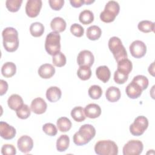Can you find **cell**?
<instances>
[{
    "instance_id": "6da1fadb",
    "label": "cell",
    "mask_w": 155,
    "mask_h": 155,
    "mask_svg": "<svg viewBox=\"0 0 155 155\" xmlns=\"http://www.w3.org/2000/svg\"><path fill=\"white\" fill-rule=\"evenodd\" d=\"M96 135V130L91 124L82 125L73 135V142L78 146L88 143Z\"/></svg>"
},
{
    "instance_id": "7a4b0ae2",
    "label": "cell",
    "mask_w": 155,
    "mask_h": 155,
    "mask_svg": "<svg viewBox=\"0 0 155 155\" xmlns=\"http://www.w3.org/2000/svg\"><path fill=\"white\" fill-rule=\"evenodd\" d=\"M3 46L8 52H14L19 47L18 31L13 27H7L2 32Z\"/></svg>"
},
{
    "instance_id": "3957f363",
    "label": "cell",
    "mask_w": 155,
    "mask_h": 155,
    "mask_svg": "<svg viewBox=\"0 0 155 155\" xmlns=\"http://www.w3.org/2000/svg\"><path fill=\"white\" fill-rule=\"evenodd\" d=\"M108 48L117 62L127 58V53L120 39L116 36L111 37L108 41Z\"/></svg>"
},
{
    "instance_id": "277c9868",
    "label": "cell",
    "mask_w": 155,
    "mask_h": 155,
    "mask_svg": "<svg viewBox=\"0 0 155 155\" xmlns=\"http://www.w3.org/2000/svg\"><path fill=\"white\" fill-rule=\"evenodd\" d=\"M94 151L98 155H117L118 147L111 140H101L94 145Z\"/></svg>"
},
{
    "instance_id": "5b68a950",
    "label": "cell",
    "mask_w": 155,
    "mask_h": 155,
    "mask_svg": "<svg viewBox=\"0 0 155 155\" xmlns=\"http://www.w3.org/2000/svg\"><path fill=\"white\" fill-rule=\"evenodd\" d=\"M119 11V3L115 1H110L106 4L104 11L101 13L100 19L105 23L111 22L114 21Z\"/></svg>"
},
{
    "instance_id": "8992f818",
    "label": "cell",
    "mask_w": 155,
    "mask_h": 155,
    "mask_svg": "<svg viewBox=\"0 0 155 155\" xmlns=\"http://www.w3.org/2000/svg\"><path fill=\"white\" fill-rule=\"evenodd\" d=\"M61 36L59 33L52 31L49 33L45 38V48L46 51L51 56L60 52Z\"/></svg>"
},
{
    "instance_id": "52a82bcc",
    "label": "cell",
    "mask_w": 155,
    "mask_h": 155,
    "mask_svg": "<svg viewBox=\"0 0 155 155\" xmlns=\"http://www.w3.org/2000/svg\"><path fill=\"white\" fill-rule=\"evenodd\" d=\"M148 127V120L143 116H137L133 123L130 126V131L131 134L139 136L143 134Z\"/></svg>"
},
{
    "instance_id": "ba28073f",
    "label": "cell",
    "mask_w": 155,
    "mask_h": 155,
    "mask_svg": "<svg viewBox=\"0 0 155 155\" xmlns=\"http://www.w3.org/2000/svg\"><path fill=\"white\" fill-rule=\"evenodd\" d=\"M143 148L142 142L139 140H130L123 147L124 155H139Z\"/></svg>"
},
{
    "instance_id": "9c48e42d",
    "label": "cell",
    "mask_w": 155,
    "mask_h": 155,
    "mask_svg": "<svg viewBox=\"0 0 155 155\" xmlns=\"http://www.w3.org/2000/svg\"><path fill=\"white\" fill-rule=\"evenodd\" d=\"M131 54L135 58H141L144 56L147 52L145 44L139 40L133 41L129 47Z\"/></svg>"
},
{
    "instance_id": "30bf717a",
    "label": "cell",
    "mask_w": 155,
    "mask_h": 155,
    "mask_svg": "<svg viewBox=\"0 0 155 155\" xmlns=\"http://www.w3.org/2000/svg\"><path fill=\"white\" fill-rule=\"evenodd\" d=\"M41 0H28L25 5V13L30 18H35L38 16L42 8Z\"/></svg>"
},
{
    "instance_id": "8fae6325",
    "label": "cell",
    "mask_w": 155,
    "mask_h": 155,
    "mask_svg": "<svg viewBox=\"0 0 155 155\" xmlns=\"http://www.w3.org/2000/svg\"><path fill=\"white\" fill-rule=\"evenodd\" d=\"M94 61V58L93 53L87 50L79 52L77 57V62L79 66L91 67Z\"/></svg>"
},
{
    "instance_id": "7c38bea8",
    "label": "cell",
    "mask_w": 155,
    "mask_h": 155,
    "mask_svg": "<svg viewBox=\"0 0 155 155\" xmlns=\"http://www.w3.org/2000/svg\"><path fill=\"white\" fill-rule=\"evenodd\" d=\"M17 145L19 150L22 153L27 154L32 150L33 147V140L29 136L24 135L18 139Z\"/></svg>"
},
{
    "instance_id": "4fadbf2b",
    "label": "cell",
    "mask_w": 155,
    "mask_h": 155,
    "mask_svg": "<svg viewBox=\"0 0 155 155\" xmlns=\"http://www.w3.org/2000/svg\"><path fill=\"white\" fill-rule=\"evenodd\" d=\"M16 129L5 122H0V135L5 140H10L16 135Z\"/></svg>"
},
{
    "instance_id": "5bb4252c",
    "label": "cell",
    "mask_w": 155,
    "mask_h": 155,
    "mask_svg": "<svg viewBox=\"0 0 155 155\" xmlns=\"http://www.w3.org/2000/svg\"><path fill=\"white\" fill-rule=\"evenodd\" d=\"M31 111L37 114H41L45 112L47 104L45 101L41 97H36L34 99L31 103Z\"/></svg>"
},
{
    "instance_id": "9a60e30c",
    "label": "cell",
    "mask_w": 155,
    "mask_h": 155,
    "mask_svg": "<svg viewBox=\"0 0 155 155\" xmlns=\"http://www.w3.org/2000/svg\"><path fill=\"white\" fill-rule=\"evenodd\" d=\"M141 87L133 81H131L126 87L125 92L128 97L131 99H137L140 96L142 93Z\"/></svg>"
},
{
    "instance_id": "2e32d148",
    "label": "cell",
    "mask_w": 155,
    "mask_h": 155,
    "mask_svg": "<svg viewBox=\"0 0 155 155\" xmlns=\"http://www.w3.org/2000/svg\"><path fill=\"white\" fill-rule=\"evenodd\" d=\"M38 73L41 78L43 79H49L54 74L55 68L50 64H44L39 67Z\"/></svg>"
},
{
    "instance_id": "e0dca14e",
    "label": "cell",
    "mask_w": 155,
    "mask_h": 155,
    "mask_svg": "<svg viewBox=\"0 0 155 155\" xmlns=\"http://www.w3.org/2000/svg\"><path fill=\"white\" fill-rule=\"evenodd\" d=\"M84 113L86 117L90 119H95L101 115V108L96 104H89L85 107Z\"/></svg>"
},
{
    "instance_id": "ac0fdd59",
    "label": "cell",
    "mask_w": 155,
    "mask_h": 155,
    "mask_svg": "<svg viewBox=\"0 0 155 155\" xmlns=\"http://www.w3.org/2000/svg\"><path fill=\"white\" fill-rule=\"evenodd\" d=\"M62 96V92L59 88L56 86L49 87L46 91V97L50 102L58 101Z\"/></svg>"
},
{
    "instance_id": "d6986e66",
    "label": "cell",
    "mask_w": 155,
    "mask_h": 155,
    "mask_svg": "<svg viewBox=\"0 0 155 155\" xmlns=\"http://www.w3.org/2000/svg\"><path fill=\"white\" fill-rule=\"evenodd\" d=\"M66 22L61 17H55L50 22V27L53 31L59 33L64 31L66 28Z\"/></svg>"
},
{
    "instance_id": "ffe728a7",
    "label": "cell",
    "mask_w": 155,
    "mask_h": 155,
    "mask_svg": "<svg viewBox=\"0 0 155 155\" xmlns=\"http://www.w3.org/2000/svg\"><path fill=\"white\" fill-rule=\"evenodd\" d=\"M7 104L10 109L16 111L23 105L24 102L22 98L19 95L13 94L8 97Z\"/></svg>"
},
{
    "instance_id": "44dd1931",
    "label": "cell",
    "mask_w": 155,
    "mask_h": 155,
    "mask_svg": "<svg viewBox=\"0 0 155 155\" xmlns=\"http://www.w3.org/2000/svg\"><path fill=\"white\" fill-rule=\"evenodd\" d=\"M96 74L99 80L102 81L104 83H106L110 78L111 72L107 66L102 65L96 68Z\"/></svg>"
},
{
    "instance_id": "7402d4cb",
    "label": "cell",
    "mask_w": 155,
    "mask_h": 155,
    "mask_svg": "<svg viewBox=\"0 0 155 155\" xmlns=\"http://www.w3.org/2000/svg\"><path fill=\"white\" fill-rule=\"evenodd\" d=\"M105 96L109 102H116L120 98L121 93L119 88L114 86H111L106 90Z\"/></svg>"
},
{
    "instance_id": "603a6c76",
    "label": "cell",
    "mask_w": 155,
    "mask_h": 155,
    "mask_svg": "<svg viewBox=\"0 0 155 155\" xmlns=\"http://www.w3.org/2000/svg\"><path fill=\"white\" fill-rule=\"evenodd\" d=\"M16 72V66L12 62H7L3 64L1 68V73L5 78H11Z\"/></svg>"
},
{
    "instance_id": "cb8c5ba5",
    "label": "cell",
    "mask_w": 155,
    "mask_h": 155,
    "mask_svg": "<svg viewBox=\"0 0 155 155\" xmlns=\"http://www.w3.org/2000/svg\"><path fill=\"white\" fill-rule=\"evenodd\" d=\"M117 70L125 74L128 75L133 69L132 62L128 59H124L117 62Z\"/></svg>"
},
{
    "instance_id": "d4e9b609",
    "label": "cell",
    "mask_w": 155,
    "mask_h": 155,
    "mask_svg": "<svg viewBox=\"0 0 155 155\" xmlns=\"http://www.w3.org/2000/svg\"><path fill=\"white\" fill-rule=\"evenodd\" d=\"M102 34L101 28L97 25H92L87 29L86 35L88 39L91 41H96L99 39Z\"/></svg>"
},
{
    "instance_id": "484cf974",
    "label": "cell",
    "mask_w": 155,
    "mask_h": 155,
    "mask_svg": "<svg viewBox=\"0 0 155 155\" xmlns=\"http://www.w3.org/2000/svg\"><path fill=\"white\" fill-rule=\"evenodd\" d=\"M70 144V138L67 134L61 135L56 141V149L59 152L66 151Z\"/></svg>"
},
{
    "instance_id": "4316f807",
    "label": "cell",
    "mask_w": 155,
    "mask_h": 155,
    "mask_svg": "<svg viewBox=\"0 0 155 155\" xmlns=\"http://www.w3.org/2000/svg\"><path fill=\"white\" fill-rule=\"evenodd\" d=\"M56 125L61 132H67L71 129L72 124L68 118L61 117L57 120Z\"/></svg>"
},
{
    "instance_id": "83f0119b",
    "label": "cell",
    "mask_w": 155,
    "mask_h": 155,
    "mask_svg": "<svg viewBox=\"0 0 155 155\" xmlns=\"http://www.w3.org/2000/svg\"><path fill=\"white\" fill-rule=\"evenodd\" d=\"M71 116L75 121L78 122H81L86 118L84 109L80 106L76 107L72 109L71 111Z\"/></svg>"
},
{
    "instance_id": "f1b7e54d",
    "label": "cell",
    "mask_w": 155,
    "mask_h": 155,
    "mask_svg": "<svg viewBox=\"0 0 155 155\" xmlns=\"http://www.w3.org/2000/svg\"><path fill=\"white\" fill-rule=\"evenodd\" d=\"M79 20L82 24H90L94 21L93 13L89 10H84L80 13Z\"/></svg>"
},
{
    "instance_id": "f546056e",
    "label": "cell",
    "mask_w": 155,
    "mask_h": 155,
    "mask_svg": "<svg viewBox=\"0 0 155 155\" xmlns=\"http://www.w3.org/2000/svg\"><path fill=\"white\" fill-rule=\"evenodd\" d=\"M30 34L34 37H40L44 32V25L39 22L32 23L30 27Z\"/></svg>"
},
{
    "instance_id": "4dcf8cb0",
    "label": "cell",
    "mask_w": 155,
    "mask_h": 155,
    "mask_svg": "<svg viewBox=\"0 0 155 155\" xmlns=\"http://www.w3.org/2000/svg\"><path fill=\"white\" fill-rule=\"evenodd\" d=\"M138 29L143 33L154 32V23L148 20L142 21L139 22L137 25Z\"/></svg>"
},
{
    "instance_id": "1f68e13d",
    "label": "cell",
    "mask_w": 155,
    "mask_h": 155,
    "mask_svg": "<svg viewBox=\"0 0 155 155\" xmlns=\"http://www.w3.org/2000/svg\"><path fill=\"white\" fill-rule=\"evenodd\" d=\"M77 75L78 78L82 81L89 79L91 76L90 67L88 66H79V68L77 71Z\"/></svg>"
},
{
    "instance_id": "d6a6232c",
    "label": "cell",
    "mask_w": 155,
    "mask_h": 155,
    "mask_svg": "<svg viewBox=\"0 0 155 155\" xmlns=\"http://www.w3.org/2000/svg\"><path fill=\"white\" fill-rule=\"evenodd\" d=\"M52 62L54 66L58 67H61L66 64L67 59L64 53L62 52H59L53 56Z\"/></svg>"
},
{
    "instance_id": "836d02e7",
    "label": "cell",
    "mask_w": 155,
    "mask_h": 155,
    "mask_svg": "<svg viewBox=\"0 0 155 155\" xmlns=\"http://www.w3.org/2000/svg\"><path fill=\"white\" fill-rule=\"evenodd\" d=\"M89 96L93 99H99L102 94V90L99 85H91L88 91Z\"/></svg>"
},
{
    "instance_id": "e575fe53",
    "label": "cell",
    "mask_w": 155,
    "mask_h": 155,
    "mask_svg": "<svg viewBox=\"0 0 155 155\" xmlns=\"http://www.w3.org/2000/svg\"><path fill=\"white\" fill-rule=\"evenodd\" d=\"M22 3V0H7L5 2V5L8 11L16 12L21 8Z\"/></svg>"
},
{
    "instance_id": "d590c367",
    "label": "cell",
    "mask_w": 155,
    "mask_h": 155,
    "mask_svg": "<svg viewBox=\"0 0 155 155\" xmlns=\"http://www.w3.org/2000/svg\"><path fill=\"white\" fill-rule=\"evenodd\" d=\"M17 116L21 119H27L31 114V110L27 104H23L18 110L16 111Z\"/></svg>"
},
{
    "instance_id": "8d00e7d4",
    "label": "cell",
    "mask_w": 155,
    "mask_h": 155,
    "mask_svg": "<svg viewBox=\"0 0 155 155\" xmlns=\"http://www.w3.org/2000/svg\"><path fill=\"white\" fill-rule=\"evenodd\" d=\"M132 81L138 84L141 87L142 90L147 89L149 84L148 78L143 75H137L134 76Z\"/></svg>"
},
{
    "instance_id": "74e56055",
    "label": "cell",
    "mask_w": 155,
    "mask_h": 155,
    "mask_svg": "<svg viewBox=\"0 0 155 155\" xmlns=\"http://www.w3.org/2000/svg\"><path fill=\"white\" fill-rule=\"evenodd\" d=\"M43 131L50 136H54L56 135L58 130L56 127L51 123H46L42 126Z\"/></svg>"
},
{
    "instance_id": "f35d334b",
    "label": "cell",
    "mask_w": 155,
    "mask_h": 155,
    "mask_svg": "<svg viewBox=\"0 0 155 155\" xmlns=\"http://www.w3.org/2000/svg\"><path fill=\"white\" fill-rule=\"evenodd\" d=\"M70 31L74 36L80 38L82 36L84 33V28L80 24L74 23L71 25Z\"/></svg>"
},
{
    "instance_id": "ab89813d",
    "label": "cell",
    "mask_w": 155,
    "mask_h": 155,
    "mask_svg": "<svg viewBox=\"0 0 155 155\" xmlns=\"http://www.w3.org/2000/svg\"><path fill=\"white\" fill-rule=\"evenodd\" d=\"M128 79V75L125 74L120 71L116 70L114 73V81L118 84H124Z\"/></svg>"
},
{
    "instance_id": "60d3db41",
    "label": "cell",
    "mask_w": 155,
    "mask_h": 155,
    "mask_svg": "<svg viewBox=\"0 0 155 155\" xmlns=\"http://www.w3.org/2000/svg\"><path fill=\"white\" fill-rule=\"evenodd\" d=\"M1 153L3 155H14L16 153V150L12 144H4L1 148Z\"/></svg>"
},
{
    "instance_id": "b9f144b4",
    "label": "cell",
    "mask_w": 155,
    "mask_h": 155,
    "mask_svg": "<svg viewBox=\"0 0 155 155\" xmlns=\"http://www.w3.org/2000/svg\"><path fill=\"white\" fill-rule=\"evenodd\" d=\"M49 5L50 7L56 11L59 10L63 7L64 4V0H49L48 1Z\"/></svg>"
},
{
    "instance_id": "7bdbcfd3",
    "label": "cell",
    "mask_w": 155,
    "mask_h": 155,
    "mask_svg": "<svg viewBox=\"0 0 155 155\" xmlns=\"http://www.w3.org/2000/svg\"><path fill=\"white\" fill-rule=\"evenodd\" d=\"M8 90L7 82L2 79L0 80V95L2 96L6 93Z\"/></svg>"
},
{
    "instance_id": "ee69618b",
    "label": "cell",
    "mask_w": 155,
    "mask_h": 155,
    "mask_svg": "<svg viewBox=\"0 0 155 155\" xmlns=\"http://www.w3.org/2000/svg\"><path fill=\"white\" fill-rule=\"evenodd\" d=\"M70 3L72 7L74 8H79L85 4V0H70Z\"/></svg>"
},
{
    "instance_id": "f6af8a7d",
    "label": "cell",
    "mask_w": 155,
    "mask_h": 155,
    "mask_svg": "<svg viewBox=\"0 0 155 155\" xmlns=\"http://www.w3.org/2000/svg\"><path fill=\"white\" fill-rule=\"evenodd\" d=\"M148 72L150 74H151L153 76H154V62H152V64L149 66L148 67Z\"/></svg>"
},
{
    "instance_id": "bcb514c9",
    "label": "cell",
    "mask_w": 155,
    "mask_h": 155,
    "mask_svg": "<svg viewBox=\"0 0 155 155\" xmlns=\"http://www.w3.org/2000/svg\"><path fill=\"white\" fill-rule=\"evenodd\" d=\"M94 2V0H85V4L87 5L91 4Z\"/></svg>"
}]
</instances>
